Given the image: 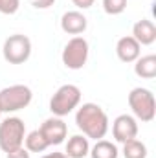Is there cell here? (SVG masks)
<instances>
[{"label": "cell", "instance_id": "obj_1", "mask_svg": "<svg viewBox=\"0 0 156 158\" xmlns=\"http://www.w3.org/2000/svg\"><path fill=\"white\" fill-rule=\"evenodd\" d=\"M76 125L88 140H101L107 136L110 121L97 103H83L76 112Z\"/></svg>", "mask_w": 156, "mask_h": 158}, {"label": "cell", "instance_id": "obj_2", "mask_svg": "<svg viewBox=\"0 0 156 158\" xmlns=\"http://www.w3.org/2000/svg\"><path fill=\"white\" fill-rule=\"evenodd\" d=\"M81 103V88L77 85H63L55 90V94L50 99V112L57 118H64L70 112H74Z\"/></svg>", "mask_w": 156, "mask_h": 158}, {"label": "cell", "instance_id": "obj_3", "mask_svg": "<svg viewBox=\"0 0 156 158\" xmlns=\"http://www.w3.org/2000/svg\"><path fill=\"white\" fill-rule=\"evenodd\" d=\"M129 107L132 110V116L143 123L153 121L156 116V99L154 94L149 88L136 86L129 92Z\"/></svg>", "mask_w": 156, "mask_h": 158}, {"label": "cell", "instance_id": "obj_4", "mask_svg": "<svg viewBox=\"0 0 156 158\" xmlns=\"http://www.w3.org/2000/svg\"><path fill=\"white\" fill-rule=\"evenodd\" d=\"M26 138V123L17 116H7L0 121V149L9 153L24 145Z\"/></svg>", "mask_w": 156, "mask_h": 158}, {"label": "cell", "instance_id": "obj_5", "mask_svg": "<svg viewBox=\"0 0 156 158\" xmlns=\"http://www.w3.org/2000/svg\"><path fill=\"white\" fill-rule=\"evenodd\" d=\"M33 99V92L26 85H11L0 90V109L2 114H11L26 109Z\"/></svg>", "mask_w": 156, "mask_h": 158}, {"label": "cell", "instance_id": "obj_6", "mask_svg": "<svg viewBox=\"0 0 156 158\" xmlns=\"http://www.w3.org/2000/svg\"><path fill=\"white\" fill-rule=\"evenodd\" d=\"M2 55L9 64H24L31 55V40L28 35L15 33L4 40Z\"/></svg>", "mask_w": 156, "mask_h": 158}, {"label": "cell", "instance_id": "obj_7", "mask_svg": "<svg viewBox=\"0 0 156 158\" xmlns=\"http://www.w3.org/2000/svg\"><path fill=\"white\" fill-rule=\"evenodd\" d=\"M88 53H90L88 40L81 35H76L66 42V46L61 53V59L68 70H81L88 61Z\"/></svg>", "mask_w": 156, "mask_h": 158}, {"label": "cell", "instance_id": "obj_8", "mask_svg": "<svg viewBox=\"0 0 156 158\" xmlns=\"http://www.w3.org/2000/svg\"><path fill=\"white\" fill-rule=\"evenodd\" d=\"M39 132L42 134V138L46 140L48 145H61V143L66 140L68 125L63 121V118L51 116V118H48V119L42 121Z\"/></svg>", "mask_w": 156, "mask_h": 158}, {"label": "cell", "instance_id": "obj_9", "mask_svg": "<svg viewBox=\"0 0 156 158\" xmlns=\"http://www.w3.org/2000/svg\"><path fill=\"white\" fill-rule=\"evenodd\" d=\"M112 136L117 143H125L138 136V119L130 114H119L112 121Z\"/></svg>", "mask_w": 156, "mask_h": 158}, {"label": "cell", "instance_id": "obj_10", "mask_svg": "<svg viewBox=\"0 0 156 158\" xmlns=\"http://www.w3.org/2000/svg\"><path fill=\"white\" fill-rule=\"evenodd\" d=\"M86 28H88V20L79 9L66 11L61 17V30L68 35H81Z\"/></svg>", "mask_w": 156, "mask_h": 158}, {"label": "cell", "instance_id": "obj_11", "mask_svg": "<svg viewBox=\"0 0 156 158\" xmlns=\"http://www.w3.org/2000/svg\"><path fill=\"white\" fill-rule=\"evenodd\" d=\"M116 55L121 63H134L142 55V46L132 35H125L116 42Z\"/></svg>", "mask_w": 156, "mask_h": 158}, {"label": "cell", "instance_id": "obj_12", "mask_svg": "<svg viewBox=\"0 0 156 158\" xmlns=\"http://www.w3.org/2000/svg\"><path fill=\"white\" fill-rule=\"evenodd\" d=\"M132 37L140 46H151L156 40V26L153 20L142 19L132 26Z\"/></svg>", "mask_w": 156, "mask_h": 158}, {"label": "cell", "instance_id": "obj_13", "mask_svg": "<svg viewBox=\"0 0 156 158\" xmlns=\"http://www.w3.org/2000/svg\"><path fill=\"white\" fill-rule=\"evenodd\" d=\"M90 153V142L84 134H74L66 142L64 155L68 158H86Z\"/></svg>", "mask_w": 156, "mask_h": 158}, {"label": "cell", "instance_id": "obj_14", "mask_svg": "<svg viewBox=\"0 0 156 158\" xmlns=\"http://www.w3.org/2000/svg\"><path fill=\"white\" fill-rule=\"evenodd\" d=\"M134 74L142 79H154L156 77V55H140L134 61Z\"/></svg>", "mask_w": 156, "mask_h": 158}, {"label": "cell", "instance_id": "obj_15", "mask_svg": "<svg viewBox=\"0 0 156 158\" xmlns=\"http://www.w3.org/2000/svg\"><path fill=\"white\" fill-rule=\"evenodd\" d=\"M90 158H117L119 156V151H117L116 143L101 138V140H96L94 147H90Z\"/></svg>", "mask_w": 156, "mask_h": 158}, {"label": "cell", "instance_id": "obj_16", "mask_svg": "<svg viewBox=\"0 0 156 158\" xmlns=\"http://www.w3.org/2000/svg\"><path fill=\"white\" fill-rule=\"evenodd\" d=\"M123 145V158H147V145L143 142H140L138 138H132Z\"/></svg>", "mask_w": 156, "mask_h": 158}, {"label": "cell", "instance_id": "obj_17", "mask_svg": "<svg viewBox=\"0 0 156 158\" xmlns=\"http://www.w3.org/2000/svg\"><path fill=\"white\" fill-rule=\"evenodd\" d=\"M24 147H26L30 153H44L50 145L46 143V140L42 138V134H40L39 129H37V131H31V132L26 134V138H24Z\"/></svg>", "mask_w": 156, "mask_h": 158}, {"label": "cell", "instance_id": "obj_18", "mask_svg": "<svg viewBox=\"0 0 156 158\" xmlns=\"http://www.w3.org/2000/svg\"><path fill=\"white\" fill-rule=\"evenodd\" d=\"M103 9L107 15H121L127 9V0H103Z\"/></svg>", "mask_w": 156, "mask_h": 158}, {"label": "cell", "instance_id": "obj_19", "mask_svg": "<svg viewBox=\"0 0 156 158\" xmlns=\"http://www.w3.org/2000/svg\"><path fill=\"white\" fill-rule=\"evenodd\" d=\"M20 7V0H0V13L2 15H15Z\"/></svg>", "mask_w": 156, "mask_h": 158}, {"label": "cell", "instance_id": "obj_20", "mask_svg": "<svg viewBox=\"0 0 156 158\" xmlns=\"http://www.w3.org/2000/svg\"><path fill=\"white\" fill-rule=\"evenodd\" d=\"M6 158H31V153L22 145V147H18V149H13V151L6 153Z\"/></svg>", "mask_w": 156, "mask_h": 158}, {"label": "cell", "instance_id": "obj_21", "mask_svg": "<svg viewBox=\"0 0 156 158\" xmlns=\"http://www.w3.org/2000/svg\"><path fill=\"white\" fill-rule=\"evenodd\" d=\"M35 9H48L55 4V0H28Z\"/></svg>", "mask_w": 156, "mask_h": 158}, {"label": "cell", "instance_id": "obj_22", "mask_svg": "<svg viewBox=\"0 0 156 158\" xmlns=\"http://www.w3.org/2000/svg\"><path fill=\"white\" fill-rule=\"evenodd\" d=\"M72 2H74V6L77 9H90L96 0H72Z\"/></svg>", "mask_w": 156, "mask_h": 158}, {"label": "cell", "instance_id": "obj_23", "mask_svg": "<svg viewBox=\"0 0 156 158\" xmlns=\"http://www.w3.org/2000/svg\"><path fill=\"white\" fill-rule=\"evenodd\" d=\"M40 158H68L64 153H48V155H44V156Z\"/></svg>", "mask_w": 156, "mask_h": 158}, {"label": "cell", "instance_id": "obj_24", "mask_svg": "<svg viewBox=\"0 0 156 158\" xmlns=\"http://www.w3.org/2000/svg\"><path fill=\"white\" fill-rule=\"evenodd\" d=\"M0 116H2V109H0Z\"/></svg>", "mask_w": 156, "mask_h": 158}]
</instances>
